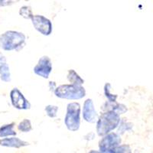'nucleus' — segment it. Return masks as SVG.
Returning a JSON list of instances; mask_svg holds the SVG:
<instances>
[{
	"instance_id": "9b49d317",
	"label": "nucleus",
	"mask_w": 153,
	"mask_h": 153,
	"mask_svg": "<svg viewBox=\"0 0 153 153\" xmlns=\"http://www.w3.org/2000/svg\"><path fill=\"white\" fill-rule=\"evenodd\" d=\"M15 123L6 124L0 127V137H7V136H16V132L14 130Z\"/></svg>"
},
{
	"instance_id": "423d86ee",
	"label": "nucleus",
	"mask_w": 153,
	"mask_h": 153,
	"mask_svg": "<svg viewBox=\"0 0 153 153\" xmlns=\"http://www.w3.org/2000/svg\"><path fill=\"white\" fill-rule=\"evenodd\" d=\"M120 143H121V139L118 134L115 132H110L103 136L100 141V151L106 152L113 150L120 146Z\"/></svg>"
},
{
	"instance_id": "412c9836",
	"label": "nucleus",
	"mask_w": 153,
	"mask_h": 153,
	"mask_svg": "<svg viewBox=\"0 0 153 153\" xmlns=\"http://www.w3.org/2000/svg\"><path fill=\"white\" fill-rule=\"evenodd\" d=\"M89 153H103V152L101 151H96V150H92V151H91Z\"/></svg>"
},
{
	"instance_id": "4468645a",
	"label": "nucleus",
	"mask_w": 153,
	"mask_h": 153,
	"mask_svg": "<svg viewBox=\"0 0 153 153\" xmlns=\"http://www.w3.org/2000/svg\"><path fill=\"white\" fill-rule=\"evenodd\" d=\"M18 129L19 130H20L21 132H28L32 129V126H31V121L29 120H27V119H25L22 121L20 123L18 126Z\"/></svg>"
},
{
	"instance_id": "1a4fd4ad",
	"label": "nucleus",
	"mask_w": 153,
	"mask_h": 153,
	"mask_svg": "<svg viewBox=\"0 0 153 153\" xmlns=\"http://www.w3.org/2000/svg\"><path fill=\"white\" fill-rule=\"evenodd\" d=\"M97 112L94 108V102L91 99H87L84 101L83 106V118L86 122L94 123L97 120Z\"/></svg>"
},
{
	"instance_id": "f03ea898",
	"label": "nucleus",
	"mask_w": 153,
	"mask_h": 153,
	"mask_svg": "<svg viewBox=\"0 0 153 153\" xmlns=\"http://www.w3.org/2000/svg\"><path fill=\"white\" fill-rule=\"evenodd\" d=\"M25 43V36L22 32L7 31L0 35V48L4 51L19 50Z\"/></svg>"
},
{
	"instance_id": "f257e3e1",
	"label": "nucleus",
	"mask_w": 153,
	"mask_h": 153,
	"mask_svg": "<svg viewBox=\"0 0 153 153\" xmlns=\"http://www.w3.org/2000/svg\"><path fill=\"white\" fill-rule=\"evenodd\" d=\"M120 115L113 111H106L100 115L97 123V132L100 136H104L119 126Z\"/></svg>"
},
{
	"instance_id": "2eb2a0df",
	"label": "nucleus",
	"mask_w": 153,
	"mask_h": 153,
	"mask_svg": "<svg viewBox=\"0 0 153 153\" xmlns=\"http://www.w3.org/2000/svg\"><path fill=\"white\" fill-rule=\"evenodd\" d=\"M110 89H111V86L109 83L105 84L104 87V93L105 95H106V97L108 99V102H110V103H115L116 100H117V98L118 96L117 94H113L110 93Z\"/></svg>"
},
{
	"instance_id": "f8f14e48",
	"label": "nucleus",
	"mask_w": 153,
	"mask_h": 153,
	"mask_svg": "<svg viewBox=\"0 0 153 153\" xmlns=\"http://www.w3.org/2000/svg\"><path fill=\"white\" fill-rule=\"evenodd\" d=\"M68 79L71 84L76 86H81L84 83V80L79 76V74L74 70H70L68 74Z\"/></svg>"
},
{
	"instance_id": "7ed1b4c3",
	"label": "nucleus",
	"mask_w": 153,
	"mask_h": 153,
	"mask_svg": "<svg viewBox=\"0 0 153 153\" xmlns=\"http://www.w3.org/2000/svg\"><path fill=\"white\" fill-rule=\"evenodd\" d=\"M54 92L57 97L68 100H80L86 95V91L84 87L74 84L61 85L56 87Z\"/></svg>"
},
{
	"instance_id": "6e6552de",
	"label": "nucleus",
	"mask_w": 153,
	"mask_h": 153,
	"mask_svg": "<svg viewBox=\"0 0 153 153\" xmlns=\"http://www.w3.org/2000/svg\"><path fill=\"white\" fill-rule=\"evenodd\" d=\"M10 99L12 106L18 110H28L31 104L18 88H13L10 92Z\"/></svg>"
},
{
	"instance_id": "ddd939ff",
	"label": "nucleus",
	"mask_w": 153,
	"mask_h": 153,
	"mask_svg": "<svg viewBox=\"0 0 153 153\" xmlns=\"http://www.w3.org/2000/svg\"><path fill=\"white\" fill-rule=\"evenodd\" d=\"M0 77L4 82H9L11 80L10 70L7 64L0 66Z\"/></svg>"
},
{
	"instance_id": "a211bd4d",
	"label": "nucleus",
	"mask_w": 153,
	"mask_h": 153,
	"mask_svg": "<svg viewBox=\"0 0 153 153\" xmlns=\"http://www.w3.org/2000/svg\"><path fill=\"white\" fill-rule=\"evenodd\" d=\"M114 153H132L131 149L128 145H120L113 149Z\"/></svg>"
},
{
	"instance_id": "0eeeda50",
	"label": "nucleus",
	"mask_w": 153,
	"mask_h": 153,
	"mask_svg": "<svg viewBox=\"0 0 153 153\" xmlns=\"http://www.w3.org/2000/svg\"><path fill=\"white\" fill-rule=\"evenodd\" d=\"M35 74L42 76L43 78H48L51 72L52 71V62L48 56H43L38 60V62L33 69Z\"/></svg>"
},
{
	"instance_id": "6ab92c4d",
	"label": "nucleus",
	"mask_w": 153,
	"mask_h": 153,
	"mask_svg": "<svg viewBox=\"0 0 153 153\" xmlns=\"http://www.w3.org/2000/svg\"><path fill=\"white\" fill-rule=\"evenodd\" d=\"M4 64H6V58L2 53L0 52V66L4 65Z\"/></svg>"
},
{
	"instance_id": "20e7f679",
	"label": "nucleus",
	"mask_w": 153,
	"mask_h": 153,
	"mask_svg": "<svg viewBox=\"0 0 153 153\" xmlns=\"http://www.w3.org/2000/svg\"><path fill=\"white\" fill-rule=\"evenodd\" d=\"M80 103H71L67 106V113L65 117V123L68 130L76 132L80 125Z\"/></svg>"
},
{
	"instance_id": "aec40b11",
	"label": "nucleus",
	"mask_w": 153,
	"mask_h": 153,
	"mask_svg": "<svg viewBox=\"0 0 153 153\" xmlns=\"http://www.w3.org/2000/svg\"><path fill=\"white\" fill-rule=\"evenodd\" d=\"M49 87H50V88H53V91H54V90L56 89V84L54 82H52V81H51L49 82Z\"/></svg>"
},
{
	"instance_id": "f3484780",
	"label": "nucleus",
	"mask_w": 153,
	"mask_h": 153,
	"mask_svg": "<svg viewBox=\"0 0 153 153\" xmlns=\"http://www.w3.org/2000/svg\"><path fill=\"white\" fill-rule=\"evenodd\" d=\"M57 111H58V107L57 106L48 105L45 107L46 113L51 118H54V117H57Z\"/></svg>"
},
{
	"instance_id": "dca6fc26",
	"label": "nucleus",
	"mask_w": 153,
	"mask_h": 153,
	"mask_svg": "<svg viewBox=\"0 0 153 153\" xmlns=\"http://www.w3.org/2000/svg\"><path fill=\"white\" fill-rule=\"evenodd\" d=\"M19 14L22 17L26 19H31V18L33 17V13H32V10L30 6H27L25 5L20 9L19 10Z\"/></svg>"
},
{
	"instance_id": "39448f33",
	"label": "nucleus",
	"mask_w": 153,
	"mask_h": 153,
	"mask_svg": "<svg viewBox=\"0 0 153 153\" xmlns=\"http://www.w3.org/2000/svg\"><path fill=\"white\" fill-rule=\"evenodd\" d=\"M33 26L43 35H49L52 32V23L46 17L41 15H35L31 18Z\"/></svg>"
},
{
	"instance_id": "9d476101",
	"label": "nucleus",
	"mask_w": 153,
	"mask_h": 153,
	"mask_svg": "<svg viewBox=\"0 0 153 153\" xmlns=\"http://www.w3.org/2000/svg\"><path fill=\"white\" fill-rule=\"evenodd\" d=\"M29 143L17 137L4 138L0 139V146L5 147H12V148H21L23 146H28Z\"/></svg>"
}]
</instances>
